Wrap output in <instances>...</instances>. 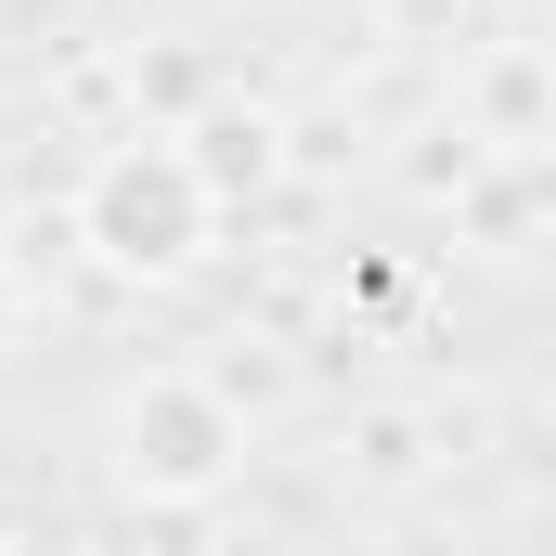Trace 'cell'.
Listing matches in <instances>:
<instances>
[{
	"label": "cell",
	"mask_w": 556,
	"mask_h": 556,
	"mask_svg": "<svg viewBox=\"0 0 556 556\" xmlns=\"http://www.w3.org/2000/svg\"><path fill=\"white\" fill-rule=\"evenodd\" d=\"M91 220H104V247H117V260H181L194 194H181V168H168V155H130V168L91 194Z\"/></svg>",
	"instance_id": "obj_1"
},
{
	"label": "cell",
	"mask_w": 556,
	"mask_h": 556,
	"mask_svg": "<svg viewBox=\"0 0 556 556\" xmlns=\"http://www.w3.org/2000/svg\"><path fill=\"white\" fill-rule=\"evenodd\" d=\"M130 466H155V479H207V466H220V427L194 415V402H155V415H130Z\"/></svg>",
	"instance_id": "obj_2"
}]
</instances>
